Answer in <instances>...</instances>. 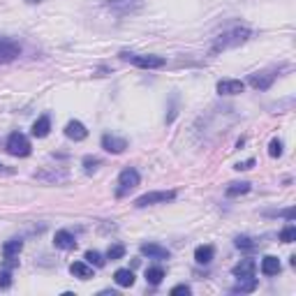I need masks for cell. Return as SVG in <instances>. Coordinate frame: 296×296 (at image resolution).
<instances>
[{
	"instance_id": "obj_1",
	"label": "cell",
	"mask_w": 296,
	"mask_h": 296,
	"mask_svg": "<svg viewBox=\"0 0 296 296\" xmlns=\"http://www.w3.org/2000/svg\"><path fill=\"white\" fill-rule=\"evenodd\" d=\"M250 35H252V30L245 26H236L231 28V30H224L222 35H218L216 42H213V54H218V51H224V49H234V47H241V44H245V42L250 40Z\"/></svg>"
},
{
	"instance_id": "obj_2",
	"label": "cell",
	"mask_w": 296,
	"mask_h": 296,
	"mask_svg": "<svg viewBox=\"0 0 296 296\" xmlns=\"http://www.w3.org/2000/svg\"><path fill=\"white\" fill-rule=\"evenodd\" d=\"M121 58H123V61H130L132 65H137V68H144V70H160V68H164V63H167L162 56L130 54V51H121Z\"/></svg>"
},
{
	"instance_id": "obj_3",
	"label": "cell",
	"mask_w": 296,
	"mask_h": 296,
	"mask_svg": "<svg viewBox=\"0 0 296 296\" xmlns=\"http://www.w3.org/2000/svg\"><path fill=\"white\" fill-rule=\"evenodd\" d=\"M139 183H142V176H139V171H137L135 167L123 169L121 176H118V188H116V197L130 195V192H132V190H135Z\"/></svg>"
},
{
	"instance_id": "obj_4",
	"label": "cell",
	"mask_w": 296,
	"mask_h": 296,
	"mask_svg": "<svg viewBox=\"0 0 296 296\" xmlns=\"http://www.w3.org/2000/svg\"><path fill=\"white\" fill-rule=\"evenodd\" d=\"M5 150L14 157H28L30 155V142H28L26 135L21 132H12L7 137V144H5Z\"/></svg>"
},
{
	"instance_id": "obj_5",
	"label": "cell",
	"mask_w": 296,
	"mask_h": 296,
	"mask_svg": "<svg viewBox=\"0 0 296 296\" xmlns=\"http://www.w3.org/2000/svg\"><path fill=\"white\" fill-rule=\"evenodd\" d=\"M176 199V190H167V192H146L135 202L137 209H146V206H153V204H167Z\"/></svg>"
},
{
	"instance_id": "obj_6",
	"label": "cell",
	"mask_w": 296,
	"mask_h": 296,
	"mask_svg": "<svg viewBox=\"0 0 296 296\" xmlns=\"http://www.w3.org/2000/svg\"><path fill=\"white\" fill-rule=\"evenodd\" d=\"M21 56V44L12 37H0V65L12 63L14 58Z\"/></svg>"
},
{
	"instance_id": "obj_7",
	"label": "cell",
	"mask_w": 296,
	"mask_h": 296,
	"mask_svg": "<svg viewBox=\"0 0 296 296\" xmlns=\"http://www.w3.org/2000/svg\"><path fill=\"white\" fill-rule=\"evenodd\" d=\"M276 76H278L276 70H266V72H255V74H250L248 83H250L252 88H257V90H269V88L273 86Z\"/></svg>"
},
{
	"instance_id": "obj_8",
	"label": "cell",
	"mask_w": 296,
	"mask_h": 296,
	"mask_svg": "<svg viewBox=\"0 0 296 296\" xmlns=\"http://www.w3.org/2000/svg\"><path fill=\"white\" fill-rule=\"evenodd\" d=\"M142 5H144V0H107V7L111 9V12L118 14V16H125V14L137 12Z\"/></svg>"
},
{
	"instance_id": "obj_9",
	"label": "cell",
	"mask_w": 296,
	"mask_h": 296,
	"mask_svg": "<svg viewBox=\"0 0 296 296\" xmlns=\"http://www.w3.org/2000/svg\"><path fill=\"white\" fill-rule=\"evenodd\" d=\"M102 148L107 150V153H123L125 148H128V142L123 139V137H116V135H104L102 137Z\"/></svg>"
},
{
	"instance_id": "obj_10",
	"label": "cell",
	"mask_w": 296,
	"mask_h": 296,
	"mask_svg": "<svg viewBox=\"0 0 296 296\" xmlns=\"http://www.w3.org/2000/svg\"><path fill=\"white\" fill-rule=\"evenodd\" d=\"M65 137H68V139H74V142H83L88 137V130L81 121H70L68 125H65Z\"/></svg>"
},
{
	"instance_id": "obj_11",
	"label": "cell",
	"mask_w": 296,
	"mask_h": 296,
	"mask_svg": "<svg viewBox=\"0 0 296 296\" xmlns=\"http://www.w3.org/2000/svg\"><path fill=\"white\" fill-rule=\"evenodd\" d=\"M54 245L61 250H74L76 248V238H74L72 231L61 229V231H56V236H54Z\"/></svg>"
},
{
	"instance_id": "obj_12",
	"label": "cell",
	"mask_w": 296,
	"mask_h": 296,
	"mask_svg": "<svg viewBox=\"0 0 296 296\" xmlns=\"http://www.w3.org/2000/svg\"><path fill=\"white\" fill-rule=\"evenodd\" d=\"M243 88H245V83L238 79H222L218 81V93L220 95H238L243 93Z\"/></svg>"
},
{
	"instance_id": "obj_13",
	"label": "cell",
	"mask_w": 296,
	"mask_h": 296,
	"mask_svg": "<svg viewBox=\"0 0 296 296\" xmlns=\"http://www.w3.org/2000/svg\"><path fill=\"white\" fill-rule=\"evenodd\" d=\"M255 271H257L255 259H241V262L231 269V273H234L236 278H255Z\"/></svg>"
},
{
	"instance_id": "obj_14",
	"label": "cell",
	"mask_w": 296,
	"mask_h": 296,
	"mask_svg": "<svg viewBox=\"0 0 296 296\" xmlns=\"http://www.w3.org/2000/svg\"><path fill=\"white\" fill-rule=\"evenodd\" d=\"M142 255L150 257V259H169V250L157 245V243H142Z\"/></svg>"
},
{
	"instance_id": "obj_15",
	"label": "cell",
	"mask_w": 296,
	"mask_h": 296,
	"mask_svg": "<svg viewBox=\"0 0 296 296\" xmlns=\"http://www.w3.org/2000/svg\"><path fill=\"white\" fill-rule=\"evenodd\" d=\"M283 271V264H280V259L278 257H264L262 259V273L264 276H278Z\"/></svg>"
},
{
	"instance_id": "obj_16",
	"label": "cell",
	"mask_w": 296,
	"mask_h": 296,
	"mask_svg": "<svg viewBox=\"0 0 296 296\" xmlns=\"http://www.w3.org/2000/svg\"><path fill=\"white\" fill-rule=\"evenodd\" d=\"M49 130H51V118H49V116H40V118L35 121V125H33V137L44 139V137L49 135Z\"/></svg>"
},
{
	"instance_id": "obj_17",
	"label": "cell",
	"mask_w": 296,
	"mask_h": 296,
	"mask_svg": "<svg viewBox=\"0 0 296 296\" xmlns=\"http://www.w3.org/2000/svg\"><path fill=\"white\" fill-rule=\"evenodd\" d=\"M257 290V280L255 278H238V283L231 287L234 294H250V292Z\"/></svg>"
},
{
	"instance_id": "obj_18",
	"label": "cell",
	"mask_w": 296,
	"mask_h": 296,
	"mask_svg": "<svg viewBox=\"0 0 296 296\" xmlns=\"http://www.w3.org/2000/svg\"><path fill=\"white\" fill-rule=\"evenodd\" d=\"M114 280L118 287H132V285H135V273L130 269H118L114 273Z\"/></svg>"
},
{
	"instance_id": "obj_19",
	"label": "cell",
	"mask_w": 296,
	"mask_h": 296,
	"mask_svg": "<svg viewBox=\"0 0 296 296\" xmlns=\"http://www.w3.org/2000/svg\"><path fill=\"white\" fill-rule=\"evenodd\" d=\"M21 248H23V241H21V238H9V241L2 245V257H5V259H12V257H16L21 252Z\"/></svg>"
},
{
	"instance_id": "obj_20",
	"label": "cell",
	"mask_w": 296,
	"mask_h": 296,
	"mask_svg": "<svg viewBox=\"0 0 296 296\" xmlns=\"http://www.w3.org/2000/svg\"><path fill=\"white\" fill-rule=\"evenodd\" d=\"M70 273H72L74 278H79V280H88V278H93V269H90L88 264H83V262H74L72 266H70Z\"/></svg>"
},
{
	"instance_id": "obj_21",
	"label": "cell",
	"mask_w": 296,
	"mask_h": 296,
	"mask_svg": "<svg viewBox=\"0 0 296 296\" xmlns=\"http://www.w3.org/2000/svg\"><path fill=\"white\" fill-rule=\"evenodd\" d=\"M213 255H216L213 245H199V248L195 250L197 264H211V262H213Z\"/></svg>"
},
{
	"instance_id": "obj_22",
	"label": "cell",
	"mask_w": 296,
	"mask_h": 296,
	"mask_svg": "<svg viewBox=\"0 0 296 296\" xmlns=\"http://www.w3.org/2000/svg\"><path fill=\"white\" fill-rule=\"evenodd\" d=\"M250 192V183H231L227 190H224V195L229 199H234V197H241V195H248Z\"/></svg>"
},
{
	"instance_id": "obj_23",
	"label": "cell",
	"mask_w": 296,
	"mask_h": 296,
	"mask_svg": "<svg viewBox=\"0 0 296 296\" xmlns=\"http://www.w3.org/2000/svg\"><path fill=\"white\" fill-rule=\"evenodd\" d=\"M162 278H164V269H162V266H150V269H146V280L150 285H160Z\"/></svg>"
},
{
	"instance_id": "obj_24",
	"label": "cell",
	"mask_w": 296,
	"mask_h": 296,
	"mask_svg": "<svg viewBox=\"0 0 296 296\" xmlns=\"http://www.w3.org/2000/svg\"><path fill=\"white\" fill-rule=\"evenodd\" d=\"M123 255H125V245H123V243H114V245H109L107 259L116 262V259H123Z\"/></svg>"
},
{
	"instance_id": "obj_25",
	"label": "cell",
	"mask_w": 296,
	"mask_h": 296,
	"mask_svg": "<svg viewBox=\"0 0 296 296\" xmlns=\"http://www.w3.org/2000/svg\"><path fill=\"white\" fill-rule=\"evenodd\" d=\"M100 164H102L100 157H93V155H86V157H83V171H86V174H95Z\"/></svg>"
},
{
	"instance_id": "obj_26",
	"label": "cell",
	"mask_w": 296,
	"mask_h": 296,
	"mask_svg": "<svg viewBox=\"0 0 296 296\" xmlns=\"http://www.w3.org/2000/svg\"><path fill=\"white\" fill-rule=\"evenodd\" d=\"M86 262L90 264V266H97V269H102V266H104V257H102L97 250H88V252H86Z\"/></svg>"
},
{
	"instance_id": "obj_27",
	"label": "cell",
	"mask_w": 296,
	"mask_h": 296,
	"mask_svg": "<svg viewBox=\"0 0 296 296\" xmlns=\"http://www.w3.org/2000/svg\"><path fill=\"white\" fill-rule=\"evenodd\" d=\"M280 241L283 243H294L296 241V227L294 224H287V227L280 231Z\"/></svg>"
},
{
	"instance_id": "obj_28",
	"label": "cell",
	"mask_w": 296,
	"mask_h": 296,
	"mask_svg": "<svg viewBox=\"0 0 296 296\" xmlns=\"http://www.w3.org/2000/svg\"><path fill=\"white\" fill-rule=\"evenodd\" d=\"M236 248L238 250H255L257 243L252 241L250 236H238V238H236Z\"/></svg>"
},
{
	"instance_id": "obj_29",
	"label": "cell",
	"mask_w": 296,
	"mask_h": 296,
	"mask_svg": "<svg viewBox=\"0 0 296 296\" xmlns=\"http://www.w3.org/2000/svg\"><path fill=\"white\" fill-rule=\"evenodd\" d=\"M269 155L271 157H280V155H283V142H280V139H273V142L269 144Z\"/></svg>"
},
{
	"instance_id": "obj_30",
	"label": "cell",
	"mask_w": 296,
	"mask_h": 296,
	"mask_svg": "<svg viewBox=\"0 0 296 296\" xmlns=\"http://www.w3.org/2000/svg\"><path fill=\"white\" fill-rule=\"evenodd\" d=\"M7 287H12V273H9V269L0 271V290H7Z\"/></svg>"
},
{
	"instance_id": "obj_31",
	"label": "cell",
	"mask_w": 296,
	"mask_h": 296,
	"mask_svg": "<svg viewBox=\"0 0 296 296\" xmlns=\"http://www.w3.org/2000/svg\"><path fill=\"white\" fill-rule=\"evenodd\" d=\"M171 294H185V296H188L190 294V287H188V285H176L174 290H171Z\"/></svg>"
},
{
	"instance_id": "obj_32",
	"label": "cell",
	"mask_w": 296,
	"mask_h": 296,
	"mask_svg": "<svg viewBox=\"0 0 296 296\" xmlns=\"http://www.w3.org/2000/svg\"><path fill=\"white\" fill-rule=\"evenodd\" d=\"M252 164H255V160H245V162H238L234 169H238V171H245V169H252Z\"/></svg>"
},
{
	"instance_id": "obj_33",
	"label": "cell",
	"mask_w": 296,
	"mask_h": 296,
	"mask_svg": "<svg viewBox=\"0 0 296 296\" xmlns=\"http://www.w3.org/2000/svg\"><path fill=\"white\" fill-rule=\"evenodd\" d=\"M14 174V169L12 167H7V164H2L0 162V176H12Z\"/></svg>"
},
{
	"instance_id": "obj_34",
	"label": "cell",
	"mask_w": 296,
	"mask_h": 296,
	"mask_svg": "<svg viewBox=\"0 0 296 296\" xmlns=\"http://www.w3.org/2000/svg\"><path fill=\"white\" fill-rule=\"evenodd\" d=\"M280 216H283V218H287V220H290V222H294V209H287V211H283Z\"/></svg>"
},
{
	"instance_id": "obj_35",
	"label": "cell",
	"mask_w": 296,
	"mask_h": 296,
	"mask_svg": "<svg viewBox=\"0 0 296 296\" xmlns=\"http://www.w3.org/2000/svg\"><path fill=\"white\" fill-rule=\"evenodd\" d=\"M26 2H30V5H35V2H42V0H26Z\"/></svg>"
}]
</instances>
